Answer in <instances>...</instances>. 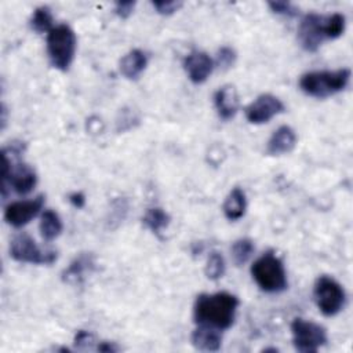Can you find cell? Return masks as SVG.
<instances>
[{
  "instance_id": "23",
  "label": "cell",
  "mask_w": 353,
  "mask_h": 353,
  "mask_svg": "<svg viewBox=\"0 0 353 353\" xmlns=\"http://www.w3.org/2000/svg\"><path fill=\"white\" fill-rule=\"evenodd\" d=\"M225 269H226V265H225V259H223L222 254L218 251H212L208 255L207 263L204 268V273H205L207 279L214 280V281L219 280L225 274Z\"/></svg>"
},
{
  "instance_id": "10",
  "label": "cell",
  "mask_w": 353,
  "mask_h": 353,
  "mask_svg": "<svg viewBox=\"0 0 353 353\" xmlns=\"http://www.w3.org/2000/svg\"><path fill=\"white\" fill-rule=\"evenodd\" d=\"M284 110V103L276 95L262 94L244 109V114L251 124H263Z\"/></svg>"
},
{
  "instance_id": "8",
  "label": "cell",
  "mask_w": 353,
  "mask_h": 353,
  "mask_svg": "<svg viewBox=\"0 0 353 353\" xmlns=\"http://www.w3.org/2000/svg\"><path fill=\"white\" fill-rule=\"evenodd\" d=\"M291 332L294 347L301 353H314L328 341L323 325L301 317L292 320Z\"/></svg>"
},
{
  "instance_id": "30",
  "label": "cell",
  "mask_w": 353,
  "mask_h": 353,
  "mask_svg": "<svg viewBox=\"0 0 353 353\" xmlns=\"http://www.w3.org/2000/svg\"><path fill=\"white\" fill-rule=\"evenodd\" d=\"M119 347L113 343H109V342H102L98 345V350L101 352H116Z\"/></svg>"
},
{
  "instance_id": "27",
  "label": "cell",
  "mask_w": 353,
  "mask_h": 353,
  "mask_svg": "<svg viewBox=\"0 0 353 353\" xmlns=\"http://www.w3.org/2000/svg\"><path fill=\"white\" fill-rule=\"evenodd\" d=\"M135 6H137L135 1H117L114 4V12L117 17L125 19L134 12Z\"/></svg>"
},
{
  "instance_id": "18",
  "label": "cell",
  "mask_w": 353,
  "mask_h": 353,
  "mask_svg": "<svg viewBox=\"0 0 353 353\" xmlns=\"http://www.w3.org/2000/svg\"><path fill=\"white\" fill-rule=\"evenodd\" d=\"M94 268V256L91 254H81L76 256L70 265L62 272V280L65 283H80L84 274Z\"/></svg>"
},
{
  "instance_id": "11",
  "label": "cell",
  "mask_w": 353,
  "mask_h": 353,
  "mask_svg": "<svg viewBox=\"0 0 353 353\" xmlns=\"http://www.w3.org/2000/svg\"><path fill=\"white\" fill-rule=\"evenodd\" d=\"M43 194H39L37 197L30 200H19L10 203L4 210V221L14 228H22L28 225L34 216L39 215V212L43 210Z\"/></svg>"
},
{
  "instance_id": "3",
  "label": "cell",
  "mask_w": 353,
  "mask_h": 353,
  "mask_svg": "<svg viewBox=\"0 0 353 353\" xmlns=\"http://www.w3.org/2000/svg\"><path fill=\"white\" fill-rule=\"evenodd\" d=\"M23 149L25 145L22 142H14L8 148L3 149V193L10 186L18 194H28L37 183L36 171L26 163L14 160L15 154L22 153Z\"/></svg>"
},
{
  "instance_id": "5",
  "label": "cell",
  "mask_w": 353,
  "mask_h": 353,
  "mask_svg": "<svg viewBox=\"0 0 353 353\" xmlns=\"http://www.w3.org/2000/svg\"><path fill=\"white\" fill-rule=\"evenodd\" d=\"M77 39L73 29L61 23L47 33V55L52 68L66 72L76 55Z\"/></svg>"
},
{
  "instance_id": "24",
  "label": "cell",
  "mask_w": 353,
  "mask_h": 353,
  "mask_svg": "<svg viewBox=\"0 0 353 353\" xmlns=\"http://www.w3.org/2000/svg\"><path fill=\"white\" fill-rule=\"evenodd\" d=\"M236 58H237V54L236 51L232 48V47H228V46H223L218 50L216 52V58L214 61V63L222 69H229L234 65L236 62Z\"/></svg>"
},
{
  "instance_id": "2",
  "label": "cell",
  "mask_w": 353,
  "mask_h": 353,
  "mask_svg": "<svg viewBox=\"0 0 353 353\" xmlns=\"http://www.w3.org/2000/svg\"><path fill=\"white\" fill-rule=\"evenodd\" d=\"M239 299L230 292L200 294L193 305V319L197 325H207L219 331L233 325Z\"/></svg>"
},
{
  "instance_id": "7",
  "label": "cell",
  "mask_w": 353,
  "mask_h": 353,
  "mask_svg": "<svg viewBox=\"0 0 353 353\" xmlns=\"http://www.w3.org/2000/svg\"><path fill=\"white\" fill-rule=\"evenodd\" d=\"M313 296L319 310L328 317L338 314L346 302V292L343 287L330 276H320L314 281Z\"/></svg>"
},
{
  "instance_id": "19",
  "label": "cell",
  "mask_w": 353,
  "mask_h": 353,
  "mask_svg": "<svg viewBox=\"0 0 353 353\" xmlns=\"http://www.w3.org/2000/svg\"><path fill=\"white\" fill-rule=\"evenodd\" d=\"M171 216L161 207H150L146 210L142 216V223L146 229H149L156 236H160L161 232L168 228Z\"/></svg>"
},
{
  "instance_id": "25",
  "label": "cell",
  "mask_w": 353,
  "mask_h": 353,
  "mask_svg": "<svg viewBox=\"0 0 353 353\" xmlns=\"http://www.w3.org/2000/svg\"><path fill=\"white\" fill-rule=\"evenodd\" d=\"M269 8L274 12V14H280V15H287V17H295L299 12V8L296 6H294L290 1H283V0H276V1H269L268 3Z\"/></svg>"
},
{
  "instance_id": "16",
  "label": "cell",
  "mask_w": 353,
  "mask_h": 353,
  "mask_svg": "<svg viewBox=\"0 0 353 353\" xmlns=\"http://www.w3.org/2000/svg\"><path fill=\"white\" fill-rule=\"evenodd\" d=\"M192 343L199 350L216 352L222 345V331L207 325H197L192 332Z\"/></svg>"
},
{
  "instance_id": "15",
  "label": "cell",
  "mask_w": 353,
  "mask_h": 353,
  "mask_svg": "<svg viewBox=\"0 0 353 353\" xmlns=\"http://www.w3.org/2000/svg\"><path fill=\"white\" fill-rule=\"evenodd\" d=\"M148 66V55L138 48L128 51L119 62L120 73L128 80H137Z\"/></svg>"
},
{
  "instance_id": "14",
  "label": "cell",
  "mask_w": 353,
  "mask_h": 353,
  "mask_svg": "<svg viewBox=\"0 0 353 353\" xmlns=\"http://www.w3.org/2000/svg\"><path fill=\"white\" fill-rule=\"evenodd\" d=\"M296 146V134L290 125L279 127L268 141L266 153L269 156H281L290 153Z\"/></svg>"
},
{
  "instance_id": "20",
  "label": "cell",
  "mask_w": 353,
  "mask_h": 353,
  "mask_svg": "<svg viewBox=\"0 0 353 353\" xmlns=\"http://www.w3.org/2000/svg\"><path fill=\"white\" fill-rule=\"evenodd\" d=\"M40 234L44 241H52L62 233V221L59 215L52 210H46L40 218Z\"/></svg>"
},
{
  "instance_id": "21",
  "label": "cell",
  "mask_w": 353,
  "mask_h": 353,
  "mask_svg": "<svg viewBox=\"0 0 353 353\" xmlns=\"http://www.w3.org/2000/svg\"><path fill=\"white\" fill-rule=\"evenodd\" d=\"M52 22H54V18H52L51 8L47 6H40L30 15L29 26L36 33H48L54 28Z\"/></svg>"
},
{
  "instance_id": "12",
  "label": "cell",
  "mask_w": 353,
  "mask_h": 353,
  "mask_svg": "<svg viewBox=\"0 0 353 353\" xmlns=\"http://www.w3.org/2000/svg\"><path fill=\"white\" fill-rule=\"evenodd\" d=\"M214 59L204 51L193 50L183 59V69L193 84L204 83L214 70Z\"/></svg>"
},
{
  "instance_id": "28",
  "label": "cell",
  "mask_w": 353,
  "mask_h": 353,
  "mask_svg": "<svg viewBox=\"0 0 353 353\" xmlns=\"http://www.w3.org/2000/svg\"><path fill=\"white\" fill-rule=\"evenodd\" d=\"M94 336L92 334H90L88 331H84V330H80L77 331V334L74 335V345L77 349H83V347H87L91 345Z\"/></svg>"
},
{
  "instance_id": "26",
  "label": "cell",
  "mask_w": 353,
  "mask_h": 353,
  "mask_svg": "<svg viewBox=\"0 0 353 353\" xmlns=\"http://www.w3.org/2000/svg\"><path fill=\"white\" fill-rule=\"evenodd\" d=\"M153 8L161 14V15H171L174 12H176L183 3L182 1H176V0H171V1H153L152 3Z\"/></svg>"
},
{
  "instance_id": "29",
  "label": "cell",
  "mask_w": 353,
  "mask_h": 353,
  "mask_svg": "<svg viewBox=\"0 0 353 353\" xmlns=\"http://www.w3.org/2000/svg\"><path fill=\"white\" fill-rule=\"evenodd\" d=\"M70 203H72L74 207L81 208V207L84 205V203H85V199H84V196H83L81 193H73V194L70 196Z\"/></svg>"
},
{
  "instance_id": "9",
  "label": "cell",
  "mask_w": 353,
  "mask_h": 353,
  "mask_svg": "<svg viewBox=\"0 0 353 353\" xmlns=\"http://www.w3.org/2000/svg\"><path fill=\"white\" fill-rule=\"evenodd\" d=\"M10 255L17 262L32 265H51L58 258L57 251L41 250L26 233H19L11 240Z\"/></svg>"
},
{
  "instance_id": "6",
  "label": "cell",
  "mask_w": 353,
  "mask_h": 353,
  "mask_svg": "<svg viewBox=\"0 0 353 353\" xmlns=\"http://www.w3.org/2000/svg\"><path fill=\"white\" fill-rule=\"evenodd\" d=\"M251 276L256 285L269 294H277L287 288V273L281 259L273 252L261 255L251 265Z\"/></svg>"
},
{
  "instance_id": "17",
  "label": "cell",
  "mask_w": 353,
  "mask_h": 353,
  "mask_svg": "<svg viewBox=\"0 0 353 353\" xmlns=\"http://www.w3.org/2000/svg\"><path fill=\"white\" fill-rule=\"evenodd\" d=\"M222 210L226 219L229 221L240 219L247 210V199H245L244 190L241 188H233L226 196Z\"/></svg>"
},
{
  "instance_id": "22",
  "label": "cell",
  "mask_w": 353,
  "mask_h": 353,
  "mask_svg": "<svg viewBox=\"0 0 353 353\" xmlns=\"http://www.w3.org/2000/svg\"><path fill=\"white\" fill-rule=\"evenodd\" d=\"M255 250V245L251 239H239L233 243L230 252L232 259L236 266H243L248 262V259L252 256Z\"/></svg>"
},
{
  "instance_id": "4",
  "label": "cell",
  "mask_w": 353,
  "mask_h": 353,
  "mask_svg": "<svg viewBox=\"0 0 353 353\" xmlns=\"http://www.w3.org/2000/svg\"><path fill=\"white\" fill-rule=\"evenodd\" d=\"M350 80V69L314 70L307 72L299 79V88L309 97L324 99L343 91Z\"/></svg>"
},
{
  "instance_id": "13",
  "label": "cell",
  "mask_w": 353,
  "mask_h": 353,
  "mask_svg": "<svg viewBox=\"0 0 353 353\" xmlns=\"http://www.w3.org/2000/svg\"><path fill=\"white\" fill-rule=\"evenodd\" d=\"M214 105L218 116L228 121L236 116L240 106L239 94L234 85L226 84L219 87V90L214 95Z\"/></svg>"
},
{
  "instance_id": "1",
  "label": "cell",
  "mask_w": 353,
  "mask_h": 353,
  "mask_svg": "<svg viewBox=\"0 0 353 353\" xmlns=\"http://www.w3.org/2000/svg\"><path fill=\"white\" fill-rule=\"evenodd\" d=\"M346 28V18L341 12L317 14L309 12L299 22L296 39L307 52L317 51L327 40L341 37Z\"/></svg>"
}]
</instances>
